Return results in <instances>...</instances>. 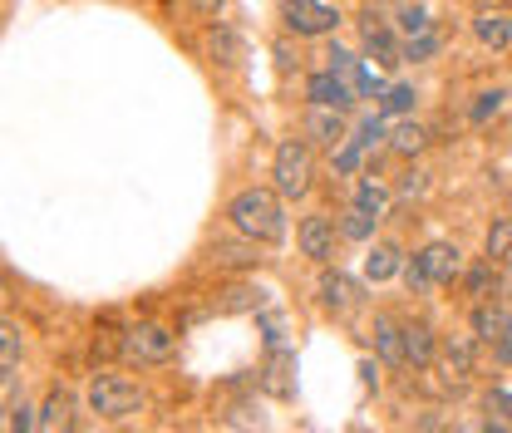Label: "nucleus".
Masks as SVG:
<instances>
[{"instance_id": "3", "label": "nucleus", "mask_w": 512, "mask_h": 433, "mask_svg": "<svg viewBox=\"0 0 512 433\" xmlns=\"http://www.w3.org/2000/svg\"><path fill=\"white\" fill-rule=\"evenodd\" d=\"M89 409H94L99 419H124L133 409H143V394H138V384H128L119 374H99V379L89 384Z\"/></svg>"}, {"instance_id": "34", "label": "nucleus", "mask_w": 512, "mask_h": 433, "mask_svg": "<svg viewBox=\"0 0 512 433\" xmlns=\"http://www.w3.org/2000/svg\"><path fill=\"white\" fill-rule=\"evenodd\" d=\"M434 50H439V40H434V30H429V35H414V40H409L404 60H424V55H434Z\"/></svg>"}, {"instance_id": "37", "label": "nucleus", "mask_w": 512, "mask_h": 433, "mask_svg": "<svg viewBox=\"0 0 512 433\" xmlns=\"http://www.w3.org/2000/svg\"><path fill=\"white\" fill-rule=\"evenodd\" d=\"M424 173H404V183H399V192H404V197H419V192H424Z\"/></svg>"}, {"instance_id": "19", "label": "nucleus", "mask_w": 512, "mask_h": 433, "mask_svg": "<svg viewBox=\"0 0 512 433\" xmlns=\"http://www.w3.org/2000/svg\"><path fill=\"white\" fill-rule=\"evenodd\" d=\"M375 222H380V217H375V212H365V207L355 202V207L340 217V232H345V237H355V242H365V237H375Z\"/></svg>"}, {"instance_id": "18", "label": "nucleus", "mask_w": 512, "mask_h": 433, "mask_svg": "<svg viewBox=\"0 0 512 433\" xmlns=\"http://www.w3.org/2000/svg\"><path fill=\"white\" fill-rule=\"evenodd\" d=\"M394 271H399V251L389 247V242H380V247L365 256V276H370V281H389Z\"/></svg>"}, {"instance_id": "9", "label": "nucleus", "mask_w": 512, "mask_h": 433, "mask_svg": "<svg viewBox=\"0 0 512 433\" xmlns=\"http://www.w3.org/2000/svg\"><path fill=\"white\" fill-rule=\"evenodd\" d=\"M306 138L311 143H325V148H335V143H345V119H340V109H311L306 114Z\"/></svg>"}, {"instance_id": "2", "label": "nucleus", "mask_w": 512, "mask_h": 433, "mask_svg": "<svg viewBox=\"0 0 512 433\" xmlns=\"http://www.w3.org/2000/svg\"><path fill=\"white\" fill-rule=\"evenodd\" d=\"M271 178H276V192H281V197H306V192H311V148H306L301 138H286V143L276 148Z\"/></svg>"}, {"instance_id": "7", "label": "nucleus", "mask_w": 512, "mask_h": 433, "mask_svg": "<svg viewBox=\"0 0 512 433\" xmlns=\"http://www.w3.org/2000/svg\"><path fill=\"white\" fill-rule=\"evenodd\" d=\"M404 350H409V365L429 370V365H434V355H439V335H434V325H424V320L404 325Z\"/></svg>"}, {"instance_id": "15", "label": "nucleus", "mask_w": 512, "mask_h": 433, "mask_svg": "<svg viewBox=\"0 0 512 433\" xmlns=\"http://www.w3.org/2000/svg\"><path fill=\"white\" fill-rule=\"evenodd\" d=\"M375 345H380L384 360H394V365H404V360H409V350H404V325H394L389 315L375 320Z\"/></svg>"}, {"instance_id": "26", "label": "nucleus", "mask_w": 512, "mask_h": 433, "mask_svg": "<svg viewBox=\"0 0 512 433\" xmlns=\"http://www.w3.org/2000/svg\"><path fill=\"white\" fill-rule=\"evenodd\" d=\"M212 55L222 64H237L242 60V40H237L232 30H217V35H212Z\"/></svg>"}, {"instance_id": "32", "label": "nucleus", "mask_w": 512, "mask_h": 433, "mask_svg": "<svg viewBox=\"0 0 512 433\" xmlns=\"http://www.w3.org/2000/svg\"><path fill=\"white\" fill-rule=\"evenodd\" d=\"M360 148H370V143H365V138H345V148L335 153V168H340V173H355V163H360Z\"/></svg>"}, {"instance_id": "6", "label": "nucleus", "mask_w": 512, "mask_h": 433, "mask_svg": "<svg viewBox=\"0 0 512 433\" xmlns=\"http://www.w3.org/2000/svg\"><path fill=\"white\" fill-rule=\"evenodd\" d=\"M335 5H325V0H286V25L296 30V35H325V30H335Z\"/></svg>"}, {"instance_id": "31", "label": "nucleus", "mask_w": 512, "mask_h": 433, "mask_svg": "<svg viewBox=\"0 0 512 433\" xmlns=\"http://www.w3.org/2000/svg\"><path fill=\"white\" fill-rule=\"evenodd\" d=\"M212 256H217V261H227V266H247V261H256V251L252 247H237V242H217V247H212Z\"/></svg>"}, {"instance_id": "36", "label": "nucleus", "mask_w": 512, "mask_h": 433, "mask_svg": "<svg viewBox=\"0 0 512 433\" xmlns=\"http://www.w3.org/2000/svg\"><path fill=\"white\" fill-rule=\"evenodd\" d=\"M488 409H493V414H503V419L512 424V394L508 389H493V394H488Z\"/></svg>"}, {"instance_id": "17", "label": "nucleus", "mask_w": 512, "mask_h": 433, "mask_svg": "<svg viewBox=\"0 0 512 433\" xmlns=\"http://www.w3.org/2000/svg\"><path fill=\"white\" fill-rule=\"evenodd\" d=\"M473 330H478V340H503L512 330V320L498 306H478L473 310Z\"/></svg>"}, {"instance_id": "4", "label": "nucleus", "mask_w": 512, "mask_h": 433, "mask_svg": "<svg viewBox=\"0 0 512 433\" xmlns=\"http://www.w3.org/2000/svg\"><path fill=\"white\" fill-rule=\"evenodd\" d=\"M124 360H133V365L173 360V335L163 325H133V330H124Z\"/></svg>"}, {"instance_id": "11", "label": "nucleus", "mask_w": 512, "mask_h": 433, "mask_svg": "<svg viewBox=\"0 0 512 433\" xmlns=\"http://www.w3.org/2000/svg\"><path fill=\"white\" fill-rule=\"evenodd\" d=\"M419 256H424L434 286H444V281H453V276L463 271V256H458V247H448V242H434V247H424Z\"/></svg>"}, {"instance_id": "35", "label": "nucleus", "mask_w": 512, "mask_h": 433, "mask_svg": "<svg viewBox=\"0 0 512 433\" xmlns=\"http://www.w3.org/2000/svg\"><path fill=\"white\" fill-rule=\"evenodd\" d=\"M5 429H10V433H30V409H25V404H10V419H5Z\"/></svg>"}, {"instance_id": "28", "label": "nucleus", "mask_w": 512, "mask_h": 433, "mask_svg": "<svg viewBox=\"0 0 512 433\" xmlns=\"http://www.w3.org/2000/svg\"><path fill=\"white\" fill-rule=\"evenodd\" d=\"M404 281H409V291H429V286H434V276H429L424 256H409V261H404Z\"/></svg>"}, {"instance_id": "27", "label": "nucleus", "mask_w": 512, "mask_h": 433, "mask_svg": "<svg viewBox=\"0 0 512 433\" xmlns=\"http://www.w3.org/2000/svg\"><path fill=\"white\" fill-rule=\"evenodd\" d=\"M384 114H409L414 109V89L409 84H394V89H384Z\"/></svg>"}, {"instance_id": "12", "label": "nucleus", "mask_w": 512, "mask_h": 433, "mask_svg": "<svg viewBox=\"0 0 512 433\" xmlns=\"http://www.w3.org/2000/svg\"><path fill=\"white\" fill-rule=\"evenodd\" d=\"M444 360H448V384H453V389H463V379L473 374L478 350H473V340H448V345H444Z\"/></svg>"}, {"instance_id": "16", "label": "nucleus", "mask_w": 512, "mask_h": 433, "mask_svg": "<svg viewBox=\"0 0 512 433\" xmlns=\"http://www.w3.org/2000/svg\"><path fill=\"white\" fill-rule=\"evenodd\" d=\"M365 55L380 64H399L404 60V50H399V40L384 30V25H365Z\"/></svg>"}, {"instance_id": "24", "label": "nucleus", "mask_w": 512, "mask_h": 433, "mask_svg": "<svg viewBox=\"0 0 512 433\" xmlns=\"http://www.w3.org/2000/svg\"><path fill=\"white\" fill-rule=\"evenodd\" d=\"M325 69H335L340 79H350V84H360V69H365V64L355 60V55H345V50H325Z\"/></svg>"}, {"instance_id": "13", "label": "nucleus", "mask_w": 512, "mask_h": 433, "mask_svg": "<svg viewBox=\"0 0 512 433\" xmlns=\"http://www.w3.org/2000/svg\"><path fill=\"white\" fill-rule=\"evenodd\" d=\"M473 30H478V40H483V45H493V50H508L512 20L503 15V10H483V15L473 20Z\"/></svg>"}, {"instance_id": "38", "label": "nucleus", "mask_w": 512, "mask_h": 433, "mask_svg": "<svg viewBox=\"0 0 512 433\" xmlns=\"http://www.w3.org/2000/svg\"><path fill=\"white\" fill-rule=\"evenodd\" d=\"M458 433H508V429H498V424H483V429H458Z\"/></svg>"}, {"instance_id": "1", "label": "nucleus", "mask_w": 512, "mask_h": 433, "mask_svg": "<svg viewBox=\"0 0 512 433\" xmlns=\"http://www.w3.org/2000/svg\"><path fill=\"white\" fill-rule=\"evenodd\" d=\"M227 217H232V222H237V232H242V237H252V242H281V237H286L281 202H276V192H266V187H247V192H237Z\"/></svg>"}, {"instance_id": "30", "label": "nucleus", "mask_w": 512, "mask_h": 433, "mask_svg": "<svg viewBox=\"0 0 512 433\" xmlns=\"http://www.w3.org/2000/svg\"><path fill=\"white\" fill-rule=\"evenodd\" d=\"M498 109H503V89H488V94H478V104H473L468 114H473V124H483V119H493Z\"/></svg>"}, {"instance_id": "23", "label": "nucleus", "mask_w": 512, "mask_h": 433, "mask_svg": "<svg viewBox=\"0 0 512 433\" xmlns=\"http://www.w3.org/2000/svg\"><path fill=\"white\" fill-rule=\"evenodd\" d=\"M389 143H394V153H419V148L429 143V133H424L419 124H399V128H394V138H389Z\"/></svg>"}, {"instance_id": "22", "label": "nucleus", "mask_w": 512, "mask_h": 433, "mask_svg": "<svg viewBox=\"0 0 512 433\" xmlns=\"http://www.w3.org/2000/svg\"><path fill=\"white\" fill-rule=\"evenodd\" d=\"M493 291H498V271H493V256H488L483 266L468 271V296H483V301H488Z\"/></svg>"}, {"instance_id": "14", "label": "nucleus", "mask_w": 512, "mask_h": 433, "mask_svg": "<svg viewBox=\"0 0 512 433\" xmlns=\"http://www.w3.org/2000/svg\"><path fill=\"white\" fill-rule=\"evenodd\" d=\"M320 301L330 310H350L355 301H360V286L350 281V276H340V271H330L325 281H320Z\"/></svg>"}, {"instance_id": "10", "label": "nucleus", "mask_w": 512, "mask_h": 433, "mask_svg": "<svg viewBox=\"0 0 512 433\" xmlns=\"http://www.w3.org/2000/svg\"><path fill=\"white\" fill-rule=\"evenodd\" d=\"M40 433H74V399L64 389H50V399L40 409Z\"/></svg>"}, {"instance_id": "33", "label": "nucleus", "mask_w": 512, "mask_h": 433, "mask_svg": "<svg viewBox=\"0 0 512 433\" xmlns=\"http://www.w3.org/2000/svg\"><path fill=\"white\" fill-rule=\"evenodd\" d=\"M399 30H404L409 40H414V35H429V15H424V10H404V15H399Z\"/></svg>"}, {"instance_id": "21", "label": "nucleus", "mask_w": 512, "mask_h": 433, "mask_svg": "<svg viewBox=\"0 0 512 433\" xmlns=\"http://www.w3.org/2000/svg\"><path fill=\"white\" fill-rule=\"evenodd\" d=\"M488 256H493V261H508L512 256V217H498V222L488 227Z\"/></svg>"}, {"instance_id": "8", "label": "nucleus", "mask_w": 512, "mask_h": 433, "mask_svg": "<svg viewBox=\"0 0 512 433\" xmlns=\"http://www.w3.org/2000/svg\"><path fill=\"white\" fill-rule=\"evenodd\" d=\"M296 237H301V251H306L311 261H330V256H335V227H330L325 217H306Z\"/></svg>"}, {"instance_id": "25", "label": "nucleus", "mask_w": 512, "mask_h": 433, "mask_svg": "<svg viewBox=\"0 0 512 433\" xmlns=\"http://www.w3.org/2000/svg\"><path fill=\"white\" fill-rule=\"evenodd\" d=\"M15 360H20V330L0 325V365H5V374H15Z\"/></svg>"}, {"instance_id": "29", "label": "nucleus", "mask_w": 512, "mask_h": 433, "mask_svg": "<svg viewBox=\"0 0 512 433\" xmlns=\"http://www.w3.org/2000/svg\"><path fill=\"white\" fill-rule=\"evenodd\" d=\"M355 202H360L365 212H375V217H380V212H384V202H389V192H384L380 183H360V192H355Z\"/></svg>"}, {"instance_id": "5", "label": "nucleus", "mask_w": 512, "mask_h": 433, "mask_svg": "<svg viewBox=\"0 0 512 433\" xmlns=\"http://www.w3.org/2000/svg\"><path fill=\"white\" fill-rule=\"evenodd\" d=\"M306 99L320 104V109H340V114H345V109L355 104V84H350V79H340L335 69H320V74L306 79Z\"/></svg>"}, {"instance_id": "20", "label": "nucleus", "mask_w": 512, "mask_h": 433, "mask_svg": "<svg viewBox=\"0 0 512 433\" xmlns=\"http://www.w3.org/2000/svg\"><path fill=\"white\" fill-rule=\"evenodd\" d=\"M256 306H261V291H256V286H232V291H222V301H217L222 315H232V310H256Z\"/></svg>"}]
</instances>
